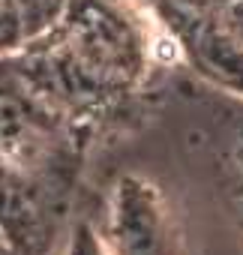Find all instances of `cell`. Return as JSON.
<instances>
[{
    "mask_svg": "<svg viewBox=\"0 0 243 255\" xmlns=\"http://www.w3.org/2000/svg\"><path fill=\"white\" fill-rule=\"evenodd\" d=\"M117 255H183L156 189L144 180H120L111 207Z\"/></svg>",
    "mask_w": 243,
    "mask_h": 255,
    "instance_id": "2",
    "label": "cell"
},
{
    "mask_svg": "<svg viewBox=\"0 0 243 255\" xmlns=\"http://www.w3.org/2000/svg\"><path fill=\"white\" fill-rule=\"evenodd\" d=\"M24 138H30V120L27 111L15 96L0 93V147L3 150H18L24 147Z\"/></svg>",
    "mask_w": 243,
    "mask_h": 255,
    "instance_id": "4",
    "label": "cell"
},
{
    "mask_svg": "<svg viewBox=\"0 0 243 255\" xmlns=\"http://www.w3.org/2000/svg\"><path fill=\"white\" fill-rule=\"evenodd\" d=\"M66 255H105V249H102L99 237L93 234V228L81 222V225H75V231H72V237H69Z\"/></svg>",
    "mask_w": 243,
    "mask_h": 255,
    "instance_id": "6",
    "label": "cell"
},
{
    "mask_svg": "<svg viewBox=\"0 0 243 255\" xmlns=\"http://www.w3.org/2000/svg\"><path fill=\"white\" fill-rule=\"evenodd\" d=\"M60 3H63V0H24V6H27V15H30V21H36L39 15H54Z\"/></svg>",
    "mask_w": 243,
    "mask_h": 255,
    "instance_id": "7",
    "label": "cell"
},
{
    "mask_svg": "<svg viewBox=\"0 0 243 255\" xmlns=\"http://www.w3.org/2000/svg\"><path fill=\"white\" fill-rule=\"evenodd\" d=\"M198 54L213 75L243 84V45L222 30H207L198 36Z\"/></svg>",
    "mask_w": 243,
    "mask_h": 255,
    "instance_id": "3",
    "label": "cell"
},
{
    "mask_svg": "<svg viewBox=\"0 0 243 255\" xmlns=\"http://www.w3.org/2000/svg\"><path fill=\"white\" fill-rule=\"evenodd\" d=\"M30 33V15L24 0H0V54L15 51Z\"/></svg>",
    "mask_w": 243,
    "mask_h": 255,
    "instance_id": "5",
    "label": "cell"
},
{
    "mask_svg": "<svg viewBox=\"0 0 243 255\" xmlns=\"http://www.w3.org/2000/svg\"><path fill=\"white\" fill-rule=\"evenodd\" d=\"M0 255H6V252H3V249H0Z\"/></svg>",
    "mask_w": 243,
    "mask_h": 255,
    "instance_id": "8",
    "label": "cell"
},
{
    "mask_svg": "<svg viewBox=\"0 0 243 255\" xmlns=\"http://www.w3.org/2000/svg\"><path fill=\"white\" fill-rule=\"evenodd\" d=\"M63 75L81 84L123 81L138 69L141 42L126 9L114 0H72L66 12Z\"/></svg>",
    "mask_w": 243,
    "mask_h": 255,
    "instance_id": "1",
    "label": "cell"
}]
</instances>
